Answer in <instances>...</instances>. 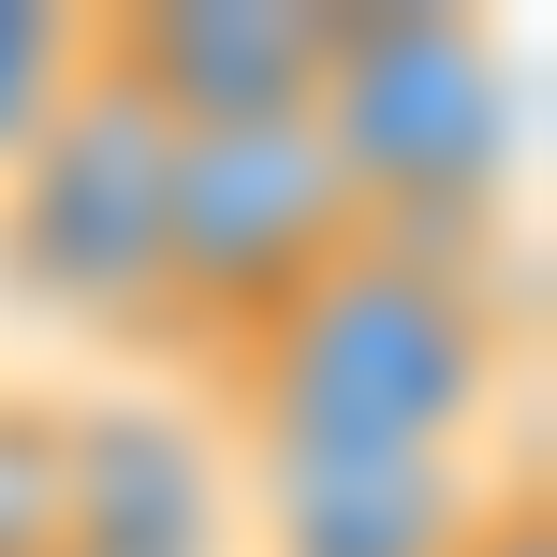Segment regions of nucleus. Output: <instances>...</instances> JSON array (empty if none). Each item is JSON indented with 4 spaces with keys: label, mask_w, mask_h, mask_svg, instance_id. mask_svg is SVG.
<instances>
[{
    "label": "nucleus",
    "mask_w": 557,
    "mask_h": 557,
    "mask_svg": "<svg viewBox=\"0 0 557 557\" xmlns=\"http://www.w3.org/2000/svg\"><path fill=\"white\" fill-rule=\"evenodd\" d=\"M162 176H176V117L103 59V29H74L59 103L0 162V278L45 323H74V337H147V294H162Z\"/></svg>",
    "instance_id": "nucleus-2"
},
{
    "label": "nucleus",
    "mask_w": 557,
    "mask_h": 557,
    "mask_svg": "<svg viewBox=\"0 0 557 557\" xmlns=\"http://www.w3.org/2000/svg\"><path fill=\"white\" fill-rule=\"evenodd\" d=\"M88 425L103 411L0 367V557H88V529H103V441Z\"/></svg>",
    "instance_id": "nucleus-5"
},
{
    "label": "nucleus",
    "mask_w": 557,
    "mask_h": 557,
    "mask_svg": "<svg viewBox=\"0 0 557 557\" xmlns=\"http://www.w3.org/2000/svg\"><path fill=\"white\" fill-rule=\"evenodd\" d=\"M308 133L382 235H484L513 176V59L484 15H323Z\"/></svg>",
    "instance_id": "nucleus-3"
},
{
    "label": "nucleus",
    "mask_w": 557,
    "mask_h": 557,
    "mask_svg": "<svg viewBox=\"0 0 557 557\" xmlns=\"http://www.w3.org/2000/svg\"><path fill=\"white\" fill-rule=\"evenodd\" d=\"M499 264L484 235H382L308 278L264 337H235L221 382L250 425V470H470L499 425Z\"/></svg>",
    "instance_id": "nucleus-1"
},
{
    "label": "nucleus",
    "mask_w": 557,
    "mask_h": 557,
    "mask_svg": "<svg viewBox=\"0 0 557 557\" xmlns=\"http://www.w3.org/2000/svg\"><path fill=\"white\" fill-rule=\"evenodd\" d=\"M59 74H74V29H29V15H0V162H15V133L59 103Z\"/></svg>",
    "instance_id": "nucleus-6"
},
{
    "label": "nucleus",
    "mask_w": 557,
    "mask_h": 557,
    "mask_svg": "<svg viewBox=\"0 0 557 557\" xmlns=\"http://www.w3.org/2000/svg\"><path fill=\"white\" fill-rule=\"evenodd\" d=\"M367 235L352 176L323 162L308 117H221V133H176L162 176V294H147V337H264L278 308L308 294L337 250Z\"/></svg>",
    "instance_id": "nucleus-4"
},
{
    "label": "nucleus",
    "mask_w": 557,
    "mask_h": 557,
    "mask_svg": "<svg viewBox=\"0 0 557 557\" xmlns=\"http://www.w3.org/2000/svg\"><path fill=\"white\" fill-rule=\"evenodd\" d=\"M441 557H557V529H543V499H529V484H484V499H470V529H455Z\"/></svg>",
    "instance_id": "nucleus-7"
}]
</instances>
